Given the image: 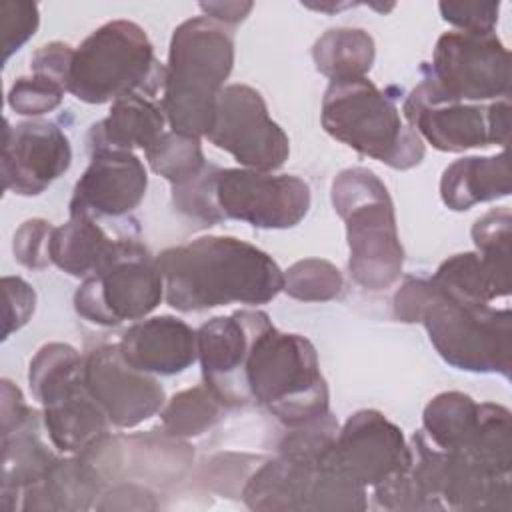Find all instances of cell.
I'll use <instances>...</instances> for the list:
<instances>
[{
    "label": "cell",
    "mask_w": 512,
    "mask_h": 512,
    "mask_svg": "<svg viewBox=\"0 0 512 512\" xmlns=\"http://www.w3.org/2000/svg\"><path fill=\"white\" fill-rule=\"evenodd\" d=\"M442 18L466 32H494L500 14V2H440Z\"/></svg>",
    "instance_id": "37"
},
{
    "label": "cell",
    "mask_w": 512,
    "mask_h": 512,
    "mask_svg": "<svg viewBox=\"0 0 512 512\" xmlns=\"http://www.w3.org/2000/svg\"><path fill=\"white\" fill-rule=\"evenodd\" d=\"M432 78L460 102L510 94V54L496 32H444L434 46Z\"/></svg>",
    "instance_id": "13"
},
{
    "label": "cell",
    "mask_w": 512,
    "mask_h": 512,
    "mask_svg": "<svg viewBox=\"0 0 512 512\" xmlns=\"http://www.w3.org/2000/svg\"><path fill=\"white\" fill-rule=\"evenodd\" d=\"M476 252L504 278H510V240L512 216L508 206L494 208L480 216L472 226Z\"/></svg>",
    "instance_id": "31"
},
{
    "label": "cell",
    "mask_w": 512,
    "mask_h": 512,
    "mask_svg": "<svg viewBox=\"0 0 512 512\" xmlns=\"http://www.w3.org/2000/svg\"><path fill=\"white\" fill-rule=\"evenodd\" d=\"M66 88L46 76H20L8 90V106L20 116H42L62 104Z\"/></svg>",
    "instance_id": "33"
},
{
    "label": "cell",
    "mask_w": 512,
    "mask_h": 512,
    "mask_svg": "<svg viewBox=\"0 0 512 512\" xmlns=\"http://www.w3.org/2000/svg\"><path fill=\"white\" fill-rule=\"evenodd\" d=\"M148 174L142 160L128 150L90 152V164L74 186L70 214L94 220L130 214L144 198Z\"/></svg>",
    "instance_id": "17"
},
{
    "label": "cell",
    "mask_w": 512,
    "mask_h": 512,
    "mask_svg": "<svg viewBox=\"0 0 512 512\" xmlns=\"http://www.w3.org/2000/svg\"><path fill=\"white\" fill-rule=\"evenodd\" d=\"M158 504L154 494L146 486H138L132 482H120L108 486L100 492V500H96V510H154Z\"/></svg>",
    "instance_id": "39"
},
{
    "label": "cell",
    "mask_w": 512,
    "mask_h": 512,
    "mask_svg": "<svg viewBox=\"0 0 512 512\" xmlns=\"http://www.w3.org/2000/svg\"><path fill=\"white\" fill-rule=\"evenodd\" d=\"M374 54V40L362 28H330L312 48L316 70L330 82L366 78Z\"/></svg>",
    "instance_id": "27"
},
{
    "label": "cell",
    "mask_w": 512,
    "mask_h": 512,
    "mask_svg": "<svg viewBox=\"0 0 512 512\" xmlns=\"http://www.w3.org/2000/svg\"><path fill=\"white\" fill-rule=\"evenodd\" d=\"M118 346L130 366L158 376L180 374L198 358L196 332L176 316H154L132 324Z\"/></svg>",
    "instance_id": "20"
},
{
    "label": "cell",
    "mask_w": 512,
    "mask_h": 512,
    "mask_svg": "<svg viewBox=\"0 0 512 512\" xmlns=\"http://www.w3.org/2000/svg\"><path fill=\"white\" fill-rule=\"evenodd\" d=\"M40 12L36 2L4 0L0 2V26H2V60L6 62L30 36L38 30Z\"/></svg>",
    "instance_id": "34"
},
{
    "label": "cell",
    "mask_w": 512,
    "mask_h": 512,
    "mask_svg": "<svg viewBox=\"0 0 512 512\" xmlns=\"http://www.w3.org/2000/svg\"><path fill=\"white\" fill-rule=\"evenodd\" d=\"M72 162L68 136L52 122L24 120L12 126L6 120L2 144V182L6 192L38 196Z\"/></svg>",
    "instance_id": "16"
},
{
    "label": "cell",
    "mask_w": 512,
    "mask_h": 512,
    "mask_svg": "<svg viewBox=\"0 0 512 512\" xmlns=\"http://www.w3.org/2000/svg\"><path fill=\"white\" fill-rule=\"evenodd\" d=\"M164 74L146 30L132 20H110L74 48L64 86L86 104H104L130 94L154 98Z\"/></svg>",
    "instance_id": "4"
},
{
    "label": "cell",
    "mask_w": 512,
    "mask_h": 512,
    "mask_svg": "<svg viewBox=\"0 0 512 512\" xmlns=\"http://www.w3.org/2000/svg\"><path fill=\"white\" fill-rule=\"evenodd\" d=\"M372 490L376 504L384 510H432L410 468L380 482Z\"/></svg>",
    "instance_id": "36"
},
{
    "label": "cell",
    "mask_w": 512,
    "mask_h": 512,
    "mask_svg": "<svg viewBox=\"0 0 512 512\" xmlns=\"http://www.w3.org/2000/svg\"><path fill=\"white\" fill-rule=\"evenodd\" d=\"M206 138L250 170L274 172L290 154L286 132L270 118L262 94L248 84L222 88Z\"/></svg>",
    "instance_id": "11"
},
{
    "label": "cell",
    "mask_w": 512,
    "mask_h": 512,
    "mask_svg": "<svg viewBox=\"0 0 512 512\" xmlns=\"http://www.w3.org/2000/svg\"><path fill=\"white\" fill-rule=\"evenodd\" d=\"M480 424V404L468 394L450 390L436 394L422 412V434L440 450H464Z\"/></svg>",
    "instance_id": "26"
},
{
    "label": "cell",
    "mask_w": 512,
    "mask_h": 512,
    "mask_svg": "<svg viewBox=\"0 0 512 512\" xmlns=\"http://www.w3.org/2000/svg\"><path fill=\"white\" fill-rule=\"evenodd\" d=\"M144 154L150 168L158 176L166 178L172 186L188 182L208 164L200 138L184 136L174 130L164 132Z\"/></svg>",
    "instance_id": "29"
},
{
    "label": "cell",
    "mask_w": 512,
    "mask_h": 512,
    "mask_svg": "<svg viewBox=\"0 0 512 512\" xmlns=\"http://www.w3.org/2000/svg\"><path fill=\"white\" fill-rule=\"evenodd\" d=\"M54 226L44 218H32L18 226L12 240V252L14 258L30 268L40 270L46 268L50 260V238H52Z\"/></svg>",
    "instance_id": "35"
},
{
    "label": "cell",
    "mask_w": 512,
    "mask_h": 512,
    "mask_svg": "<svg viewBox=\"0 0 512 512\" xmlns=\"http://www.w3.org/2000/svg\"><path fill=\"white\" fill-rule=\"evenodd\" d=\"M114 240L84 214H70L68 222L56 226L50 238V260L70 276H90L110 254Z\"/></svg>",
    "instance_id": "25"
},
{
    "label": "cell",
    "mask_w": 512,
    "mask_h": 512,
    "mask_svg": "<svg viewBox=\"0 0 512 512\" xmlns=\"http://www.w3.org/2000/svg\"><path fill=\"white\" fill-rule=\"evenodd\" d=\"M430 282L424 278H406L394 294V314L402 322H420L424 306L430 298Z\"/></svg>",
    "instance_id": "41"
},
{
    "label": "cell",
    "mask_w": 512,
    "mask_h": 512,
    "mask_svg": "<svg viewBox=\"0 0 512 512\" xmlns=\"http://www.w3.org/2000/svg\"><path fill=\"white\" fill-rule=\"evenodd\" d=\"M320 120L332 138L390 168L408 170L424 158L422 138L368 78L330 82Z\"/></svg>",
    "instance_id": "6"
},
{
    "label": "cell",
    "mask_w": 512,
    "mask_h": 512,
    "mask_svg": "<svg viewBox=\"0 0 512 512\" xmlns=\"http://www.w3.org/2000/svg\"><path fill=\"white\" fill-rule=\"evenodd\" d=\"M218 166L206 164L200 174L190 178L184 184L172 186V202L178 212L194 218L202 224H218L224 220L214 194V180H216Z\"/></svg>",
    "instance_id": "32"
},
{
    "label": "cell",
    "mask_w": 512,
    "mask_h": 512,
    "mask_svg": "<svg viewBox=\"0 0 512 512\" xmlns=\"http://www.w3.org/2000/svg\"><path fill=\"white\" fill-rule=\"evenodd\" d=\"M332 206L346 224L354 282L374 292L390 288L402 274L404 248L384 182L366 168H346L332 182Z\"/></svg>",
    "instance_id": "5"
},
{
    "label": "cell",
    "mask_w": 512,
    "mask_h": 512,
    "mask_svg": "<svg viewBox=\"0 0 512 512\" xmlns=\"http://www.w3.org/2000/svg\"><path fill=\"white\" fill-rule=\"evenodd\" d=\"M162 104L140 94L122 96L112 102L104 120L92 124L88 132L90 152L142 148L144 152L166 132Z\"/></svg>",
    "instance_id": "22"
},
{
    "label": "cell",
    "mask_w": 512,
    "mask_h": 512,
    "mask_svg": "<svg viewBox=\"0 0 512 512\" xmlns=\"http://www.w3.org/2000/svg\"><path fill=\"white\" fill-rule=\"evenodd\" d=\"M326 464L354 484L374 488L412 466V446L382 412L358 410L338 428Z\"/></svg>",
    "instance_id": "14"
},
{
    "label": "cell",
    "mask_w": 512,
    "mask_h": 512,
    "mask_svg": "<svg viewBox=\"0 0 512 512\" xmlns=\"http://www.w3.org/2000/svg\"><path fill=\"white\" fill-rule=\"evenodd\" d=\"M420 322L424 324L432 346L446 364L476 374H502L504 378L510 376V308L456 302L444 298L432 288Z\"/></svg>",
    "instance_id": "8"
},
{
    "label": "cell",
    "mask_w": 512,
    "mask_h": 512,
    "mask_svg": "<svg viewBox=\"0 0 512 512\" xmlns=\"http://www.w3.org/2000/svg\"><path fill=\"white\" fill-rule=\"evenodd\" d=\"M244 382L250 402L268 410L286 428L330 412L328 386L312 342L300 334L280 332L260 310H252Z\"/></svg>",
    "instance_id": "2"
},
{
    "label": "cell",
    "mask_w": 512,
    "mask_h": 512,
    "mask_svg": "<svg viewBox=\"0 0 512 512\" xmlns=\"http://www.w3.org/2000/svg\"><path fill=\"white\" fill-rule=\"evenodd\" d=\"M72 54H74V48L66 42L42 44L30 58V70L32 74L52 78L64 86L70 62H72Z\"/></svg>",
    "instance_id": "40"
},
{
    "label": "cell",
    "mask_w": 512,
    "mask_h": 512,
    "mask_svg": "<svg viewBox=\"0 0 512 512\" xmlns=\"http://www.w3.org/2000/svg\"><path fill=\"white\" fill-rule=\"evenodd\" d=\"M226 406L208 390L206 384L192 386L174 394L160 410L162 432L172 438H194L212 428Z\"/></svg>",
    "instance_id": "28"
},
{
    "label": "cell",
    "mask_w": 512,
    "mask_h": 512,
    "mask_svg": "<svg viewBox=\"0 0 512 512\" xmlns=\"http://www.w3.org/2000/svg\"><path fill=\"white\" fill-rule=\"evenodd\" d=\"M200 10L206 18L218 22V24H238L242 22L250 10L254 8L252 2H200Z\"/></svg>",
    "instance_id": "42"
},
{
    "label": "cell",
    "mask_w": 512,
    "mask_h": 512,
    "mask_svg": "<svg viewBox=\"0 0 512 512\" xmlns=\"http://www.w3.org/2000/svg\"><path fill=\"white\" fill-rule=\"evenodd\" d=\"M164 298L178 312L232 302L266 304L282 292L284 272L264 250L232 238L202 236L156 256Z\"/></svg>",
    "instance_id": "1"
},
{
    "label": "cell",
    "mask_w": 512,
    "mask_h": 512,
    "mask_svg": "<svg viewBox=\"0 0 512 512\" xmlns=\"http://www.w3.org/2000/svg\"><path fill=\"white\" fill-rule=\"evenodd\" d=\"M428 280L438 294L456 302L490 304L510 294V278L500 276L478 252L446 258Z\"/></svg>",
    "instance_id": "24"
},
{
    "label": "cell",
    "mask_w": 512,
    "mask_h": 512,
    "mask_svg": "<svg viewBox=\"0 0 512 512\" xmlns=\"http://www.w3.org/2000/svg\"><path fill=\"white\" fill-rule=\"evenodd\" d=\"M84 356L70 344L48 342L30 360L28 382L42 404L54 448L78 454L108 434V418L84 384Z\"/></svg>",
    "instance_id": "7"
},
{
    "label": "cell",
    "mask_w": 512,
    "mask_h": 512,
    "mask_svg": "<svg viewBox=\"0 0 512 512\" xmlns=\"http://www.w3.org/2000/svg\"><path fill=\"white\" fill-rule=\"evenodd\" d=\"M510 194L508 154L466 156L452 162L440 178V198L456 212L470 210L474 204L498 200Z\"/></svg>",
    "instance_id": "23"
},
{
    "label": "cell",
    "mask_w": 512,
    "mask_h": 512,
    "mask_svg": "<svg viewBox=\"0 0 512 512\" xmlns=\"http://www.w3.org/2000/svg\"><path fill=\"white\" fill-rule=\"evenodd\" d=\"M232 66L234 40L222 24L194 16L174 28L162 94V110L174 132L206 136Z\"/></svg>",
    "instance_id": "3"
},
{
    "label": "cell",
    "mask_w": 512,
    "mask_h": 512,
    "mask_svg": "<svg viewBox=\"0 0 512 512\" xmlns=\"http://www.w3.org/2000/svg\"><path fill=\"white\" fill-rule=\"evenodd\" d=\"M340 270L322 258H304L284 272L282 290L302 302H328L342 292Z\"/></svg>",
    "instance_id": "30"
},
{
    "label": "cell",
    "mask_w": 512,
    "mask_h": 512,
    "mask_svg": "<svg viewBox=\"0 0 512 512\" xmlns=\"http://www.w3.org/2000/svg\"><path fill=\"white\" fill-rule=\"evenodd\" d=\"M162 298L164 278L156 256L138 240L120 238L74 292V308L92 324L118 326L148 316Z\"/></svg>",
    "instance_id": "9"
},
{
    "label": "cell",
    "mask_w": 512,
    "mask_h": 512,
    "mask_svg": "<svg viewBox=\"0 0 512 512\" xmlns=\"http://www.w3.org/2000/svg\"><path fill=\"white\" fill-rule=\"evenodd\" d=\"M2 288L6 296V316H4L2 338L6 340L12 332L20 330L32 318L36 308V292L20 276H4Z\"/></svg>",
    "instance_id": "38"
},
{
    "label": "cell",
    "mask_w": 512,
    "mask_h": 512,
    "mask_svg": "<svg viewBox=\"0 0 512 512\" xmlns=\"http://www.w3.org/2000/svg\"><path fill=\"white\" fill-rule=\"evenodd\" d=\"M56 458L40 438V412L34 408L22 422L2 430L0 508L14 512L20 494L42 480Z\"/></svg>",
    "instance_id": "21"
},
{
    "label": "cell",
    "mask_w": 512,
    "mask_h": 512,
    "mask_svg": "<svg viewBox=\"0 0 512 512\" xmlns=\"http://www.w3.org/2000/svg\"><path fill=\"white\" fill-rule=\"evenodd\" d=\"M84 384L118 428H134L164 406V388L150 374L130 366L118 344H100L84 356Z\"/></svg>",
    "instance_id": "15"
},
{
    "label": "cell",
    "mask_w": 512,
    "mask_h": 512,
    "mask_svg": "<svg viewBox=\"0 0 512 512\" xmlns=\"http://www.w3.org/2000/svg\"><path fill=\"white\" fill-rule=\"evenodd\" d=\"M322 464L278 454L246 478L242 500L250 510L264 512L316 510Z\"/></svg>",
    "instance_id": "19"
},
{
    "label": "cell",
    "mask_w": 512,
    "mask_h": 512,
    "mask_svg": "<svg viewBox=\"0 0 512 512\" xmlns=\"http://www.w3.org/2000/svg\"><path fill=\"white\" fill-rule=\"evenodd\" d=\"M250 332L252 310L216 316L196 330L202 380L226 408H238L250 402L244 382Z\"/></svg>",
    "instance_id": "18"
},
{
    "label": "cell",
    "mask_w": 512,
    "mask_h": 512,
    "mask_svg": "<svg viewBox=\"0 0 512 512\" xmlns=\"http://www.w3.org/2000/svg\"><path fill=\"white\" fill-rule=\"evenodd\" d=\"M402 114L420 138L442 152L508 144V98H500L488 106L466 104L448 96L432 76L410 90Z\"/></svg>",
    "instance_id": "10"
},
{
    "label": "cell",
    "mask_w": 512,
    "mask_h": 512,
    "mask_svg": "<svg viewBox=\"0 0 512 512\" xmlns=\"http://www.w3.org/2000/svg\"><path fill=\"white\" fill-rule=\"evenodd\" d=\"M216 204L226 218L254 228L284 230L300 224L310 210V186L292 174L250 168H218Z\"/></svg>",
    "instance_id": "12"
}]
</instances>
